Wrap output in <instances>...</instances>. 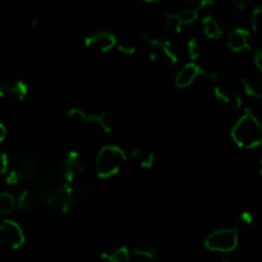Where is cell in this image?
<instances>
[{"mask_svg": "<svg viewBox=\"0 0 262 262\" xmlns=\"http://www.w3.org/2000/svg\"><path fill=\"white\" fill-rule=\"evenodd\" d=\"M63 181L74 197H89L94 191V181L87 170L86 163L78 151H69L60 163Z\"/></svg>", "mask_w": 262, "mask_h": 262, "instance_id": "6da1fadb", "label": "cell"}, {"mask_svg": "<svg viewBox=\"0 0 262 262\" xmlns=\"http://www.w3.org/2000/svg\"><path fill=\"white\" fill-rule=\"evenodd\" d=\"M9 158V170L5 174V181L10 186H15L25 181L36 179L40 174V158L30 145L17 146Z\"/></svg>", "mask_w": 262, "mask_h": 262, "instance_id": "7a4b0ae2", "label": "cell"}, {"mask_svg": "<svg viewBox=\"0 0 262 262\" xmlns=\"http://www.w3.org/2000/svg\"><path fill=\"white\" fill-rule=\"evenodd\" d=\"M232 138L239 147L255 148L262 142V127L252 112L247 110L232 129Z\"/></svg>", "mask_w": 262, "mask_h": 262, "instance_id": "3957f363", "label": "cell"}, {"mask_svg": "<svg viewBox=\"0 0 262 262\" xmlns=\"http://www.w3.org/2000/svg\"><path fill=\"white\" fill-rule=\"evenodd\" d=\"M74 124L84 128L96 136H106L113 132V120L105 112H87L81 107H73L67 114Z\"/></svg>", "mask_w": 262, "mask_h": 262, "instance_id": "277c9868", "label": "cell"}, {"mask_svg": "<svg viewBox=\"0 0 262 262\" xmlns=\"http://www.w3.org/2000/svg\"><path fill=\"white\" fill-rule=\"evenodd\" d=\"M142 40L146 43L148 58L163 67H173L178 63L179 54L173 42L152 33H142Z\"/></svg>", "mask_w": 262, "mask_h": 262, "instance_id": "5b68a950", "label": "cell"}, {"mask_svg": "<svg viewBox=\"0 0 262 262\" xmlns=\"http://www.w3.org/2000/svg\"><path fill=\"white\" fill-rule=\"evenodd\" d=\"M127 163V154L117 145H106L100 150L96 158V173L100 178H110L122 170Z\"/></svg>", "mask_w": 262, "mask_h": 262, "instance_id": "8992f818", "label": "cell"}, {"mask_svg": "<svg viewBox=\"0 0 262 262\" xmlns=\"http://www.w3.org/2000/svg\"><path fill=\"white\" fill-rule=\"evenodd\" d=\"M239 235L235 228H224L210 233L205 239V247L211 252L228 253L237 248Z\"/></svg>", "mask_w": 262, "mask_h": 262, "instance_id": "52a82bcc", "label": "cell"}, {"mask_svg": "<svg viewBox=\"0 0 262 262\" xmlns=\"http://www.w3.org/2000/svg\"><path fill=\"white\" fill-rule=\"evenodd\" d=\"M214 84V99L219 105L229 110H238L242 106V96L239 92L223 77L220 76L216 81L212 82Z\"/></svg>", "mask_w": 262, "mask_h": 262, "instance_id": "ba28073f", "label": "cell"}, {"mask_svg": "<svg viewBox=\"0 0 262 262\" xmlns=\"http://www.w3.org/2000/svg\"><path fill=\"white\" fill-rule=\"evenodd\" d=\"M43 201H45L46 206L51 214L56 215V216H64L72 210L76 197L72 193L71 189L64 184V186L55 189L53 193L49 194Z\"/></svg>", "mask_w": 262, "mask_h": 262, "instance_id": "9c48e42d", "label": "cell"}, {"mask_svg": "<svg viewBox=\"0 0 262 262\" xmlns=\"http://www.w3.org/2000/svg\"><path fill=\"white\" fill-rule=\"evenodd\" d=\"M25 242V233L18 223L9 219L0 220V246L9 250H18Z\"/></svg>", "mask_w": 262, "mask_h": 262, "instance_id": "30bf717a", "label": "cell"}, {"mask_svg": "<svg viewBox=\"0 0 262 262\" xmlns=\"http://www.w3.org/2000/svg\"><path fill=\"white\" fill-rule=\"evenodd\" d=\"M27 94L28 86L22 79H8L0 84V99L7 101H23Z\"/></svg>", "mask_w": 262, "mask_h": 262, "instance_id": "8fae6325", "label": "cell"}, {"mask_svg": "<svg viewBox=\"0 0 262 262\" xmlns=\"http://www.w3.org/2000/svg\"><path fill=\"white\" fill-rule=\"evenodd\" d=\"M197 18H199V10L193 8H183V9L166 13L165 15L166 25L173 28L176 32H181L183 27L192 25Z\"/></svg>", "mask_w": 262, "mask_h": 262, "instance_id": "7c38bea8", "label": "cell"}, {"mask_svg": "<svg viewBox=\"0 0 262 262\" xmlns=\"http://www.w3.org/2000/svg\"><path fill=\"white\" fill-rule=\"evenodd\" d=\"M117 36L107 31H99L84 38V45L90 50L99 51V53H106L117 45Z\"/></svg>", "mask_w": 262, "mask_h": 262, "instance_id": "4fadbf2b", "label": "cell"}, {"mask_svg": "<svg viewBox=\"0 0 262 262\" xmlns=\"http://www.w3.org/2000/svg\"><path fill=\"white\" fill-rule=\"evenodd\" d=\"M205 71H206V69L202 66H200L197 61H189L186 66L182 67L181 71L177 73V87H178V89H187V87H189L191 84H193L199 78H201V77L204 78Z\"/></svg>", "mask_w": 262, "mask_h": 262, "instance_id": "5bb4252c", "label": "cell"}, {"mask_svg": "<svg viewBox=\"0 0 262 262\" xmlns=\"http://www.w3.org/2000/svg\"><path fill=\"white\" fill-rule=\"evenodd\" d=\"M40 201H42L41 194L40 192L37 191L35 184H33V186H30L28 188H25L19 194H18V197L15 199V207H17L19 211L26 212L37 206Z\"/></svg>", "mask_w": 262, "mask_h": 262, "instance_id": "9a60e30c", "label": "cell"}, {"mask_svg": "<svg viewBox=\"0 0 262 262\" xmlns=\"http://www.w3.org/2000/svg\"><path fill=\"white\" fill-rule=\"evenodd\" d=\"M228 48L232 51L239 53V51L248 50L250 45V31L246 28H235L229 33L227 40Z\"/></svg>", "mask_w": 262, "mask_h": 262, "instance_id": "2e32d148", "label": "cell"}, {"mask_svg": "<svg viewBox=\"0 0 262 262\" xmlns=\"http://www.w3.org/2000/svg\"><path fill=\"white\" fill-rule=\"evenodd\" d=\"M127 161L132 163L137 168L148 170L154 166L155 163V155L146 148H136L129 155H127Z\"/></svg>", "mask_w": 262, "mask_h": 262, "instance_id": "e0dca14e", "label": "cell"}, {"mask_svg": "<svg viewBox=\"0 0 262 262\" xmlns=\"http://www.w3.org/2000/svg\"><path fill=\"white\" fill-rule=\"evenodd\" d=\"M241 86L243 92L252 99H260L262 95V84L260 78L253 74H247L241 78Z\"/></svg>", "mask_w": 262, "mask_h": 262, "instance_id": "ac0fdd59", "label": "cell"}, {"mask_svg": "<svg viewBox=\"0 0 262 262\" xmlns=\"http://www.w3.org/2000/svg\"><path fill=\"white\" fill-rule=\"evenodd\" d=\"M201 25L202 31L206 35V37L211 38V40H217V38H220L224 35V30H223L222 25L212 15H206V17L202 18Z\"/></svg>", "mask_w": 262, "mask_h": 262, "instance_id": "d6986e66", "label": "cell"}, {"mask_svg": "<svg viewBox=\"0 0 262 262\" xmlns=\"http://www.w3.org/2000/svg\"><path fill=\"white\" fill-rule=\"evenodd\" d=\"M101 258L106 262H129L130 251L125 246L110 248L101 253Z\"/></svg>", "mask_w": 262, "mask_h": 262, "instance_id": "ffe728a7", "label": "cell"}, {"mask_svg": "<svg viewBox=\"0 0 262 262\" xmlns=\"http://www.w3.org/2000/svg\"><path fill=\"white\" fill-rule=\"evenodd\" d=\"M132 251L137 257L145 258V260H155V258L158 257V253H159L158 248H156L154 245H151V243H147V242L137 243V245H135V247H133Z\"/></svg>", "mask_w": 262, "mask_h": 262, "instance_id": "44dd1931", "label": "cell"}, {"mask_svg": "<svg viewBox=\"0 0 262 262\" xmlns=\"http://www.w3.org/2000/svg\"><path fill=\"white\" fill-rule=\"evenodd\" d=\"M15 209V197L8 192L0 193V214H10Z\"/></svg>", "mask_w": 262, "mask_h": 262, "instance_id": "7402d4cb", "label": "cell"}, {"mask_svg": "<svg viewBox=\"0 0 262 262\" xmlns=\"http://www.w3.org/2000/svg\"><path fill=\"white\" fill-rule=\"evenodd\" d=\"M115 48L118 49V51L127 56H132L137 53V46L136 43H133L129 40H117V45Z\"/></svg>", "mask_w": 262, "mask_h": 262, "instance_id": "603a6c76", "label": "cell"}, {"mask_svg": "<svg viewBox=\"0 0 262 262\" xmlns=\"http://www.w3.org/2000/svg\"><path fill=\"white\" fill-rule=\"evenodd\" d=\"M187 51H188V55L192 61L199 60L200 55H201V45L197 38H189L187 42Z\"/></svg>", "mask_w": 262, "mask_h": 262, "instance_id": "cb8c5ba5", "label": "cell"}, {"mask_svg": "<svg viewBox=\"0 0 262 262\" xmlns=\"http://www.w3.org/2000/svg\"><path fill=\"white\" fill-rule=\"evenodd\" d=\"M262 26V8L260 4L256 5L251 14V27L255 32H260Z\"/></svg>", "mask_w": 262, "mask_h": 262, "instance_id": "d4e9b609", "label": "cell"}, {"mask_svg": "<svg viewBox=\"0 0 262 262\" xmlns=\"http://www.w3.org/2000/svg\"><path fill=\"white\" fill-rule=\"evenodd\" d=\"M187 2L188 4H191L193 9L200 10V9H204V8L210 7V5L214 4V0H184Z\"/></svg>", "mask_w": 262, "mask_h": 262, "instance_id": "484cf974", "label": "cell"}, {"mask_svg": "<svg viewBox=\"0 0 262 262\" xmlns=\"http://www.w3.org/2000/svg\"><path fill=\"white\" fill-rule=\"evenodd\" d=\"M238 223L243 227H250L253 223V216L250 211H242L238 215Z\"/></svg>", "mask_w": 262, "mask_h": 262, "instance_id": "4316f807", "label": "cell"}, {"mask_svg": "<svg viewBox=\"0 0 262 262\" xmlns=\"http://www.w3.org/2000/svg\"><path fill=\"white\" fill-rule=\"evenodd\" d=\"M9 170V158L8 154L0 152V177H4Z\"/></svg>", "mask_w": 262, "mask_h": 262, "instance_id": "83f0119b", "label": "cell"}, {"mask_svg": "<svg viewBox=\"0 0 262 262\" xmlns=\"http://www.w3.org/2000/svg\"><path fill=\"white\" fill-rule=\"evenodd\" d=\"M253 60H255L256 68H257L258 71H261V68H262V51H261V49H256V50H255V53H253Z\"/></svg>", "mask_w": 262, "mask_h": 262, "instance_id": "f1b7e54d", "label": "cell"}, {"mask_svg": "<svg viewBox=\"0 0 262 262\" xmlns=\"http://www.w3.org/2000/svg\"><path fill=\"white\" fill-rule=\"evenodd\" d=\"M248 2H250V0H230V3H232L238 10H245L246 8H247Z\"/></svg>", "mask_w": 262, "mask_h": 262, "instance_id": "f546056e", "label": "cell"}, {"mask_svg": "<svg viewBox=\"0 0 262 262\" xmlns=\"http://www.w3.org/2000/svg\"><path fill=\"white\" fill-rule=\"evenodd\" d=\"M5 137H7V128H5L4 123H3L2 119H0V142L4 141Z\"/></svg>", "mask_w": 262, "mask_h": 262, "instance_id": "4dcf8cb0", "label": "cell"}, {"mask_svg": "<svg viewBox=\"0 0 262 262\" xmlns=\"http://www.w3.org/2000/svg\"><path fill=\"white\" fill-rule=\"evenodd\" d=\"M143 2H146V3H150V4H158V3H161V2H164V0H143Z\"/></svg>", "mask_w": 262, "mask_h": 262, "instance_id": "1f68e13d", "label": "cell"}, {"mask_svg": "<svg viewBox=\"0 0 262 262\" xmlns=\"http://www.w3.org/2000/svg\"><path fill=\"white\" fill-rule=\"evenodd\" d=\"M223 262H233V261H230V260H225V261H223Z\"/></svg>", "mask_w": 262, "mask_h": 262, "instance_id": "d6a6232c", "label": "cell"}]
</instances>
